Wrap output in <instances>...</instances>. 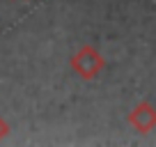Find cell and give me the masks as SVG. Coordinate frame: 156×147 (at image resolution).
Segmentation results:
<instances>
[{
    "instance_id": "1",
    "label": "cell",
    "mask_w": 156,
    "mask_h": 147,
    "mask_svg": "<svg viewBox=\"0 0 156 147\" xmlns=\"http://www.w3.org/2000/svg\"><path fill=\"white\" fill-rule=\"evenodd\" d=\"M69 64H71V69L80 76V78L90 81V78H94V76L106 67V58H103L94 46L85 44V46H80V48L71 55Z\"/></svg>"
},
{
    "instance_id": "2",
    "label": "cell",
    "mask_w": 156,
    "mask_h": 147,
    "mask_svg": "<svg viewBox=\"0 0 156 147\" xmlns=\"http://www.w3.org/2000/svg\"><path fill=\"white\" fill-rule=\"evenodd\" d=\"M126 120L138 133H149L151 129H156V108L151 106L149 101H140L131 113H129Z\"/></svg>"
},
{
    "instance_id": "3",
    "label": "cell",
    "mask_w": 156,
    "mask_h": 147,
    "mask_svg": "<svg viewBox=\"0 0 156 147\" xmlns=\"http://www.w3.org/2000/svg\"><path fill=\"white\" fill-rule=\"evenodd\" d=\"M7 133H9V124H7L2 117H0V140H2V138H5Z\"/></svg>"
}]
</instances>
